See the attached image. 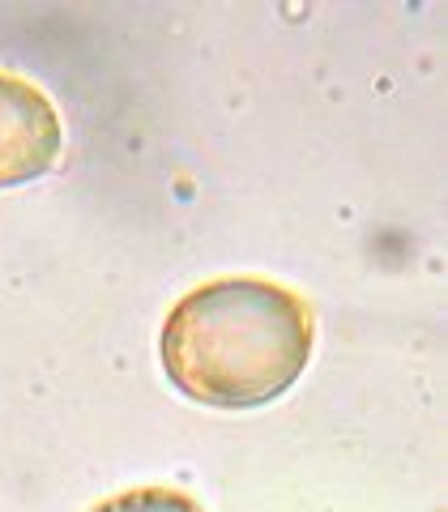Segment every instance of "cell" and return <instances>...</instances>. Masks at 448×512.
I'll return each instance as SVG.
<instances>
[{
  "mask_svg": "<svg viewBox=\"0 0 448 512\" xmlns=\"http://www.w3.org/2000/svg\"><path fill=\"white\" fill-rule=\"evenodd\" d=\"M64 150V124L52 99L18 73H0V188L47 175Z\"/></svg>",
  "mask_w": 448,
  "mask_h": 512,
  "instance_id": "obj_2",
  "label": "cell"
},
{
  "mask_svg": "<svg viewBox=\"0 0 448 512\" xmlns=\"http://www.w3.org/2000/svg\"><path fill=\"white\" fill-rule=\"evenodd\" d=\"M90 512H201V504L171 487H137V491H124V495H111V500L94 504Z\"/></svg>",
  "mask_w": 448,
  "mask_h": 512,
  "instance_id": "obj_3",
  "label": "cell"
},
{
  "mask_svg": "<svg viewBox=\"0 0 448 512\" xmlns=\"http://www.w3.org/2000/svg\"><path fill=\"white\" fill-rule=\"evenodd\" d=\"M316 320L308 299L265 278H218L163 320L158 355L171 384L210 410H256L308 372Z\"/></svg>",
  "mask_w": 448,
  "mask_h": 512,
  "instance_id": "obj_1",
  "label": "cell"
}]
</instances>
